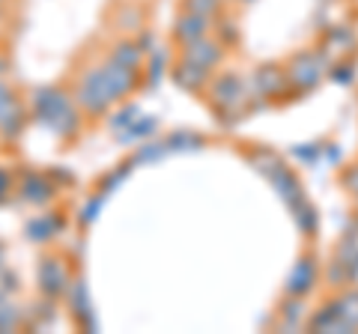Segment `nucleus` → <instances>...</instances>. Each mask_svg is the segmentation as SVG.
Listing matches in <instances>:
<instances>
[{
  "instance_id": "obj_1",
  "label": "nucleus",
  "mask_w": 358,
  "mask_h": 334,
  "mask_svg": "<svg viewBox=\"0 0 358 334\" xmlns=\"http://www.w3.org/2000/svg\"><path fill=\"white\" fill-rule=\"evenodd\" d=\"M39 289L48 298H60V293L66 289V269L57 257H45L39 263Z\"/></svg>"
},
{
  "instance_id": "obj_2",
  "label": "nucleus",
  "mask_w": 358,
  "mask_h": 334,
  "mask_svg": "<svg viewBox=\"0 0 358 334\" xmlns=\"http://www.w3.org/2000/svg\"><path fill=\"white\" fill-rule=\"evenodd\" d=\"M27 117H30V110L18 99V102L9 108V114L0 119V143H3V147L21 140V135H24V129H27Z\"/></svg>"
},
{
  "instance_id": "obj_3",
  "label": "nucleus",
  "mask_w": 358,
  "mask_h": 334,
  "mask_svg": "<svg viewBox=\"0 0 358 334\" xmlns=\"http://www.w3.org/2000/svg\"><path fill=\"white\" fill-rule=\"evenodd\" d=\"M24 326V310L18 302H13V296L0 298V331H15Z\"/></svg>"
},
{
  "instance_id": "obj_4",
  "label": "nucleus",
  "mask_w": 358,
  "mask_h": 334,
  "mask_svg": "<svg viewBox=\"0 0 358 334\" xmlns=\"http://www.w3.org/2000/svg\"><path fill=\"white\" fill-rule=\"evenodd\" d=\"M42 188H48L42 176H27V180H21L15 185V191L24 197V200H30V203H45V200L51 197V191H42Z\"/></svg>"
},
{
  "instance_id": "obj_5",
  "label": "nucleus",
  "mask_w": 358,
  "mask_h": 334,
  "mask_svg": "<svg viewBox=\"0 0 358 334\" xmlns=\"http://www.w3.org/2000/svg\"><path fill=\"white\" fill-rule=\"evenodd\" d=\"M18 90H15V84L9 81V78H0V119H3L9 114V108H13L18 102Z\"/></svg>"
},
{
  "instance_id": "obj_6",
  "label": "nucleus",
  "mask_w": 358,
  "mask_h": 334,
  "mask_svg": "<svg viewBox=\"0 0 358 334\" xmlns=\"http://www.w3.org/2000/svg\"><path fill=\"white\" fill-rule=\"evenodd\" d=\"M15 194V180H13V173H6V170H0V203H6L9 197Z\"/></svg>"
},
{
  "instance_id": "obj_7",
  "label": "nucleus",
  "mask_w": 358,
  "mask_h": 334,
  "mask_svg": "<svg viewBox=\"0 0 358 334\" xmlns=\"http://www.w3.org/2000/svg\"><path fill=\"white\" fill-rule=\"evenodd\" d=\"M13 3L15 0H0V27H9L13 21Z\"/></svg>"
},
{
  "instance_id": "obj_8",
  "label": "nucleus",
  "mask_w": 358,
  "mask_h": 334,
  "mask_svg": "<svg viewBox=\"0 0 358 334\" xmlns=\"http://www.w3.org/2000/svg\"><path fill=\"white\" fill-rule=\"evenodd\" d=\"M9 75V54L6 48H0V78H6Z\"/></svg>"
},
{
  "instance_id": "obj_9",
  "label": "nucleus",
  "mask_w": 358,
  "mask_h": 334,
  "mask_svg": "<svg viewBox=\"0 0 358 334\" xmlns=\"http://www.w3.org/2000/svg\"><path fill=\"white\" fill-rule=\"evenodd\" d=\"M6 30L9 27H0V48H6Z\"/></svg>"
}]
</instances>
